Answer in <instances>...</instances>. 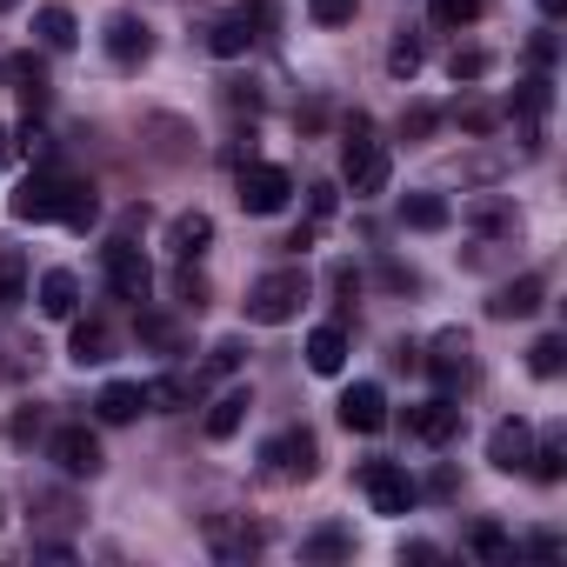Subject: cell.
Here are the masks:
<instances>
[{
    "instance_id": "cell-1",
    "label": "cell",
    "mask_w": 567,
    "mask_h": 567,
    "mask_svg": "<svg viewBox=\"0 0 567 567\" xmlns=\"http://www.w3.org/2000/svg\"><path fill=\"white\" fill-rule=\"evenodd\" d=\"M301 301H308V274L301 267H274V274H260L254 288H247V321L280 328V321L301 315Z\"/></svg>"
},
{
    "instance_id": "cell-2",
    "label": "cell",
    "mask_w": 567,
    "mask_h": 567,
    "mask_svg": "<svg viewBox=\"0 0 567 567\" xmlns=\"http://www.w3.org/2000/svg\"><path fill=\"white\" fill-rule=\"evenodd\" d=\"M341 181L368 200V194H388V181H394V161H388V147L381 141H368V121L354 114V127H348V147H341Z\"/></svg>"
},
{
    "instance_id": "cell-3",
    "label": "cell",
    "mask_w": 567,
    "mask_h": 567,
    "mask_svg": "<svg viewBox=\"0 0 567 567\" xmlns=\"http://www.w3.org/2000/svg\"><path fill=\"white\" fill-rule=\"evenodd\" d=\"M274 21H280V14H274V0H247V8H234V14H220V21L207 28V48H214L220 61H240Z\"/></svg>"
},
{
    "instance_id": "cell-4",
    "label": "cell",
    "mask_w": 567,
    "mask_h": 567,
    "mask_svg": "<svg viewBox=\"0 0 567 567\" xmlns=\"http://www.w3.org/2000/svg\"><path fill=\"white\" fill-rule=\"evenodd\" d=\"M48 454H54V467H61L68 481H94V474L107 467V454H101V441H94V427H81V421H68V427H54V434H48Z\"/></svg>"
},
{
    "instance_id": "cell-5",
    "label": "cell",
    "mask_w": 567,
    "mask_h": 567,
    "mask_svg": "<svg viewBox=\"0 0 567 567\" xmlns=\"http://www.w3.org/2000/svg\"><path fill=\"white\" fill-rule=\"evenodd\" d=\"M260 461H267V474H274V481H315V474H321V447H315V434H308V427L274 434Z\"/></svg>"
},
{
    "instance_id": "cell-6",
    "label": "cell",
    "mask_w": 567,
    "mask_h": 567,
    "mask_svg": "<svg viewBox=\"0 0 567 567\" xmlns=\"http://www.w3.org/2000/svg\"><path fill=\"white\" fill-rule=\"evenodd\" d=\"M61 194H68V174L48 161V167H34V174L14 187L8 214H14V220H61Z\"/></svg>"
},
{
    "instance_id": "cell-7",
    "label": "cell",
    "mask_w": 567,
    "mask_h": 567,
    "mask_svg": "<svg viewBox=\"0 0 567 567\" xmlns=\"http://www.w3.org/2000/svg\"><path fill=\"white\" fill-rule=\"evenodd\" d=\"M101 267H107V288H114L121 301H134V308H141V301L154 295V267H147V254H141L134 240H114V247L101 254Z\"/></svg>"
},
{
    "instance_id": "cell-8",
    "label": "cell",
    "mask_w": 567,
    "mask_h": 567,
    "mask_svg": "<svg viewBox=\"0 0 567 567\" xmlns=\"http://www.w3.org/2000/svg\"><path fill=\"white\" fill-rule=\"evenodd\" d=\"M234 187H240V207L247 214H280V207H288V194H295V174L288 167H267V161H247Z\"/></svg>"
},
{
    "instance_id": "cell-9",
    "label": "cell",
    "mask_w": 567,
    "mask_h": 567,
    "mask_svg": "<svg viewBox=\"0 0 567 567\" xmlns=\"http://www.w3.org/2000/svg\"><path fill=\"white\" fill-rule=\"evenodd\" d=\"M361 494L374 501V514H408L421 501V487L408 481V467L394 461H361Z\"/></svg>"
},
{
    "instance_id": "cell-10",
    "label": "cell",
    "mask_w": 567,
    "mask_h": 567,
    "mask_svg": "<svg viewBox=\"0 0 567 567\" xmlns=\"http://www.w3.org/2000/svg\"><path fill=\"white\" fill-rule=\"evenodd\" d=\"M421 368L434 374V388H441V394H461V388L474 381V348H467V334H461V328H447Z\"/></svg>"
},
{
    "instance_id": "cell-11",
    "label": "cell",
    "mask_w": 567,
    "mask_h": 567,
    "mask_svg": "<svg viewBox=\"0 0 567 567\" xmlns=\"http://www.w3.org/2000/svg\"><path fill=\"white\" fill-rule=\"evenodd\" d=\"M408 434L427 441V447H447V441L461 434V408H454V394H434V401L408 408Z\"/></svg>"
},
{
    "instance_id": "cell-12",
    "label": "cell",
    "mask_w": 567,
    "mask_h": 567,
    "mask_svg": "<svg viewBox=\"0 0 567 567\" xmlns=\"http://www.w3.org/2000/svg\"><path fill=\"white\" fill-rule=\"evenodd\" d=\"M147 54H154V28L141 14H114L107 21V61L114 68H141Z\"/></svg>"
},
{
    "instance_id": "cell-13",
    "label": "cell",
    "mask_w": 567,
    "mask_h": 567,
    "mask_svg": "<svg viewBox=\"0 0 567 567\" xmlns=\"http://www.w3.org/2000/svg\"><path fill=\"white\" fill-rule=\"evenodd\" d=\"M341 427H348V434H381V427H388V394H381L374 381H354V388L341 394Z\"/></svg>"
},
{
    "instance_id": "cell-14",
    "label": "cell",
    "mask_w": 567,
    "mask_h": 567,
    "mask_svg": "<svg viewBox=\"0 0 567 567\" xmlns=\"http://www.w3.org/2000/svg\"><path fill=\"white\" fill-rule=\"evenodd\" d=\"M540 295H547V280L540 274H520V280H507V288H494L487 315L494 321H527V315H540Z\"/></svg>"
},
{
    "instance_id": "cell-15",
    "label": "cell",
    "mask_w": 567,
    "mask_h": 567,
    "mask_svg": "<svg viewBox=\"0 0 567 567\" xmlns=\"http://www.w3.org/2000/svg\"><path fill=\"white\" fill-rule=\"evenodd\" d=\"M527 454H534V427L514 414V421H501L494 434H487V461L501 467V474H520L527 467Z\"/></svg>"
},
{
    "instance_id": "cell-16",
    "label": "cell",
    "mask_w": 567,
    "mask_h": 567,
    "mask_svg": "<svg viewBox=\"0 0 567 567\" xmlns=\"http://www.w3.org/2000/svg\"><path fill=\"white\" fill-rule=\"evenodd\" d=\"M207 547H214L220 560H247V554H260V547H267V534H260V527H247V520L214 514V520H207Z\"/></svg>"
},
{
    "instance_id": "cell-17",
    "label": "cell",
    "mask_w": 567,
    "mask_h": 567,
    "mask_svg": "<svg viewBox=\"0 0 567 567\" xmlns=\"http://www.w3.org/2000/svg\"><path fill=\"white\" fill-rule=\"evenodd\" d=\"M41 315H54V321H74L81 315V274L74 267L41 274Z\"/></svg>"
},
{
    "instance_id": "cell-18",
    "label": "cell",
    "mask_w": 567,
    "mask_h": 567,
    "mask_svg": "<svg viewBox=\"0 0 567 567\" xmlns=\"http://www.w3.org/2000/svg\"><path fill=\"white\" fill-rule=\"evenodd\" d=\"M207 240H214V214L187 207V214H174V220H167V247H174L181 260H200V254H207Z\"/></svg>"
},
{
    "instance_id": "cell-19",
    "label": "cell",
    "mask_w": 567,
    "mask_h": 567,
    "mask_svg": "<svg viewBox=\"0 0 567 567\" xmlns=\"http://www.w3.org/2000/svg\"><path fill=\"white\" fill-rule=\"evenodd\" d=\"M308 368H315V374H341V368H348V328H341V321H321V328L308 334Z\"/></svg>"
},
{
    "instance_id": "cell-20",
    "label": "cell",
    "mask_w": 567,
    "mask_h": 567,
    "mask_svg": "<svg viewBox=\"0 0 567 567\" xmlns=\"http://www.w3.org/2000/svg\"><path fill=\"white\" fill-rule=\"evenodd\" d=\"M68 354L81 361V368H101V361H114V328L94 315V321H74V341H68Z\"/></svg>"
},
{
    "instance_id": "cell-21",
    "label": "cell",
    "mask_w": 567,
    "mask_h": 567,
    "mask_svg": "<svg viewBox=\"0 0 567 567\" xmlns=\"http://www.w3.org/2000/svg\"><path fill=\"white\" fill-rule=\"evenodd\" d=\"M194 394H200V381H181V374H154V381L141 388V408H154V414H181V408H194Z\"/></svg>"
},
{
    "instance_id": "cell-22",
    "label": "cell",
    "mask_w": 567,
    "mask_h": 567,
    "mask_svg": "<svg viewBox=\"0 0 567 567\" xmlns=\"http://www.w3.org/2000/svg\"><path fill=\"white\" fill-rule=\"evenodd\" d=\"M247 408H254V394H247V388H227V394L207 408V441H234L240 421H247Z\"/></svg>"
},
{
    "instance_id": "cell-23",
    "label": "cell",
    "mask_w": 567,
    "mask_h": 567,
    "mask_svg": "<svg viewBox=\"0 0 567 567\" xmlns=\"http://www.w3.org/2000/svg\"><path fill=\"white\" fill-rule=\"evenodd\" d=\"M21 301H28V254L0 247V315H14Z\"/></svg>"
},
{
    "instance_id": "cell-24",
    "label": "cell",
    "mask_w": 567,
    "mask_h": 567,
    "mask_svg": "<svg viewBox=\"0 0 567 567\" xmlns=\"http://www.w3.org/2000/svg\"><path fill=\"white\" fill-rule=\"evenodd\" d=\"M401 220H408L414 234H441V227L454 220V207H447L441 194H408V200H401Z\"/></svg>"
},
{
    "instance_id": "cell-25",
    "label": "cell",
    "mask_w": 567,
    "mask_h": 567,
    "mask_svg": "<svg viewBox=\"0 0 567 567\" xmlns=\"http://www.w3.org/2000/svg\"><path fill=\"white\" fill-rule=\"evenodd\" d=\"M34 34H41V48H54V54H68V48L81 41V21H74L68 8H41V14H34Z\"/></svg>"
},
{
    "instance_id": "cell-26",
    "label": "cell",
    "mask_w": 567,
    "mask_h": 567,
    "mask_svg": "<svg viewBox=\"0 0 567 567\" xmlns=\"http://www.w3.org/2000/svg\"><path fill=\"white\" fill-rule=\"evenodd\" d=\"M61 220H68L74 234H87V227L101 220V194H94L87 181H68V194H61Z\"/></svg>"
},
{
    "instance_id": "cell-27",
    "label": "cell",
    "mask_w": 567,
    "mask_h": 567,
    "mask_svg": "<svg viewBox=\"0 0 567 567\" xmlns=\"http://www.w3.org/2000/svg\"><path fill=\"white\" fill-rule=\"evenodd\" d=\"M94 414H101L107 427L134 421V414H141V388H134V381H107V388H101V401H94Z\"/></svg>"
},
{
    "instance_id": "cell-28",
    "label": "cell",
    "mask_w": 567,
    "mask_h": 567,
    "mask_svg": "<svg viewBox=\"0 0 567 567\" xmlns=\"http://www.w3.org/2000/svg\"><path fill=\"white\" fill-rule=\"evenodd\" d=\"M467 547H474L481 560H514V540H507V527H494V520H474V527H467Z\"/></svg>"
},
{
    "instance_id": "cell-29",
    "label": "cell",
    "mask_w": 567,
    "mask_h": 567,
    "mask_svg": "<svg viewBox=\"0 0 567 567\" xmlns=\"http://www.w3.org/2000/svg\"><path fill=\"white\" fill-rule=\"evenodd\" d=\"M487 68H494L487 48H454V54H447V81H454V87H461V81H487Z\"/></svg>"
},
{
    "instance_id": "cell-30",
    "label": "cell",
    "mask_w": 567,
    "mask_h": 567,
    "mask_svg": "<svg viewBox=\"0 0 567 567\" xmlns=\"http://www.w3.org/2000/svg\"><path fill=\"white\" fill-rule=\"evenodd\" d=\"M527 368H534L540 381H554V374L567 368V341H560V334H540V341L527 348Z\"/></svg>"
},
{
    "instance_id": "cell-31",
    "label": "cell",
    "mask_w": 567,
    "mask_h": 567,
    "mask_svg": "<svg viewBox=\"0 0 567 567\" xmlns=\"http://www.w3.org/2000/svg\"><path fill=\"white\" fill-rule=\"evenodd\" d=\"M354 554V534L348 527H315L308 534V560H348Z\"/></svg>"
},
{
    "instance_id": "cell-32",
    "label": "cell",
    "mask_w": 567,
    "mask_h": 567,
    "mask_svg": "<svg viewBox=\"0 0 567 567\" xmlns=\"http://www.w3.org/2000/svg\"><path fill=\"white\" fill-rule=\"evenodd\" d=\"M527 474H534V481H560V474H567V447H560V441H540V447L527 454Z\"/></svg>"
},
{
    "instance_id": "cell-33",
    "label": "cell",
    "mask_w": 567,
    "mask_h": 567,
    "mask_svg": "<svg viewBox=\"0 0 567 567\" xmlns=\"http://www.w3.org/2000/svg\"><path fill=\"white\" fill-rule=\"evenodd\" d=\"M487 0H434V28H474Z\"/></svg>"
},
{
    "instance_id": "cell-34",
    "label": "cell",
    "mask_w": 567,
    "mask_h": 567,
    "mask_svg": "<svg viewBox=\"0 0 567 567\" xmlns=\"http://www.w3.org/2000/svg\"><path fill=\"white\" fill-rule=\"evenodd\" d=\"M547 101H554V94H547V81H527V87L514 94V107H507V114H520V121H527V134H534V121L547 114Z\"/></svg>"
},
{
    "instance_id": "cell-35",
    "label": "cell",
    "mask_w": 567,
    "mask_h": 567,
    "mask_svg": "<svg viewBox=\"0 0 567 567\" xmlns=\"http://www.w3.org/2000/svg\"><path fill=\"white\" fill-rule=\"evenodd\" d=\"M454 121H461V134H494L501 127V114L487 101H454Z\"/></svg>"
},
{
    "instance_id": "cell-36",
    "label": "cell",
    "mask_w": 567,
    "mask_h": 567,
    "mask_svg": "<svg viewBox=\"0 0 567 567\" xmlns=\"http://www.w3.org/2000/svg\"><path fill=\"white\" fill-rule=\"evenodd\" d=\"M474 227H481V234H514V227H520V214H514V207H501V200H481V207H474Z\"/></svg>"
},
{
    "instance_id": "cell-37",
    "label": "cell",
    "mask_w": 567,
    "mask_h": 567,
    "mask_svg": "<svg viewBox=\"0 0 567 567\" xmlns=\"http://www.w3.org/2000/svg\"><path fill=\"white\" fill-rule=\"evenodd\" d=\"M421 61H427V54H421V41H408V34L388 48V68H394L401 81H414V74H421Z\"/></svg>"
},
{
    "instance_id": "cell-38",
    "label": "cell",
    "mask_w": 567,
    "mask_h": 567,
    "mask_svg": "<svg viewBox=\"0 0 567 567\" xmlns=\"http://www.w3.org/2000/svg\"><path fill=\"white\" fill-rule=\"evenodd\" d=\"M141 341H147V348H167V354H174V348H181V328H174L167 315H141Z\"/></svg>"
},
{
    "instance_id": "cell-39",
    "label": "cell",
    "mask_w": 567,
    "mask_h": 567,
    "mask_svg": "<svg viewBox=\"0 0 567 567\" xmlns=\"http://www.w3.org/2000/svg\"><path fill=\"white\" fill-rule=\"evenodd\" d=\"M174 295H181L187 308H207V280L194 274V260H181V274H174Z\"/></svg>"
},
{
    "instance_id": "cell-40",
    "label": "cell",
    "mask_w": 567,
    "mask_h": 567,
    "mask_svg": "<svg viewBox=\"0 0 567 567\" xmlns=\"http://www.w3.org/2000/svg\"><path fill=\"white\" fill-rule=\"evenodd\" d=\"M308 14H315L321 28H348V21H354V0H308Z\"/></svg>"
},
{
    "instance_id": "cell-41",
    "label": "cell",
    "mask_w": 567,
    "mask_h": 567,
    "mask_svg": "<svg viewBox=\"0 0 567 567\" xmlns=\"http://www.w3.org/2000/svg\"><path fill=\"white\" fill-rule=\"evenodd\" d=\"M334 207H341V187H334V181H315V187H308V214H315V220H328Z\"/></svg>"
},
{
    "instance_id": "cell-42",
    "label": "cell",
    "mask_w": 567,
    "mask_h": 567,
    "mask_svg": "<svg viewBox=\"0 0 567 567\" xmlns=\"http://www.w3.org/2000/svg\"><path fill=\"white\" fill-rule=\"evenodd\" d=\"M434 127H441V114H434V107H408V121H401V134H408V141H427Z\"/></svg>"
},
{
    "instance_id": "cell-43",
    "label": "cell",
    "mask_w": 567,
    "mask_h": 567,
    "mask_svg": "<svg viewBox=\"0 0 567 567\" xmlns=\"http://www.w3.org/2000/svg\"><path fill=\"white\" fill-rule=\"evenodd\" d=\"M240 361H247V341H220V348L207 354V368H214V374H234Z\"/></svg>"
},
{
    "instance_id": "cell-44",
    "label": "cell",
    "mask_w": 567,
    "mask_h": 567,
    "mask_svg": "<svg viewBox=\"0 0 567 567\" xmlns=\"http://www.w3.org/2000/svg\"><path fill=\"white\" fill-rule=\"evenodd\" d=\"M8 434H14V447H28V441H34V434H41V414H28V408H21V414H14V427H8Z\"/></svg>"
},
{
    "instance_id": "cell-45",
    "label": "cell",
    "mask_w": 567,
    "mask_h": 567,
    "mask_svg": "<svg viewBox=\"0 0 567 567\" xmlns=\"http://www.w3.org/2000/svg\"><path fill=\"white\" fill-rule=\"evenodd\" d=\"M381 280H388V288H421V274H414V267H401V260H388V267H381Z\"/></svg>"
},
{
    "instance_id": "cell-46",
    "label": "cell",
    "mask_w": 567,
    "mask_h": 567,
    "mask_svg": "<svg viewBox=\"0 0 567 567\" xmlns=\"http://www.w3.org/2000/svg\"><path fill=\"white\" fill-rule=\"evenodd\" d=\"M401 560H441V547L434 540H401Z\"/></svg>"
},
{
    "instance_id": "cell-47",
    "label": "cell",
    "mask_w": 567,
    "mask_h": 567,
    "mask_svg": "<svg viewBox=\"0 0 567 567\" xmlns=\"http://www.w3.org/2000/svg\"><path fill=\"white\" fill-rule=\"evenodd\" d=\"M14 154H21V141H14V127H0V167H14Z\"/></svg>"
},
{
    "instance_id": "cell-48",
    "label": "cell",
    "mask_w": 567,
    "mask_h": 567,
    "mask_svg": "<svg viewBox=\"0 0 567 567\" xmlns=\"http://www.w3.org/2000/svg\"><path fill=\"white\" fill-rule=\"evenodd\" d=\"M534 8H540L547 21H560V14H567V0H534Z\"/></svg>"
},
{
    "instance_id": "cell-49",
    "label": "cell",
    "mask_w": 567,
    "mask_h": 567,
    "mask_svg": "<svg viewBox=\"0 0 567 567\" xmlns=\"http://www.w3.org/2000/svg\"><path fill=\"white\" fill-rule=\"evenodd\" d=\"M14 8H21V0H0V14H14Z\"/></svg>"
},
{
    "instance_id": "cell-50",
    "label": "cell",
    "mask_w": 567,
    "mask_h": 567,
    "mask_svg": "<svg viewBox=\"0 0 567 567\" xmlns=\"http://www.w3.org/2000/svg\"><path fill=\"white\" fill-rule=\"evenodd\" d=\"M0 520H8V514H0Z\"/></svg>"
}]
</instances>
